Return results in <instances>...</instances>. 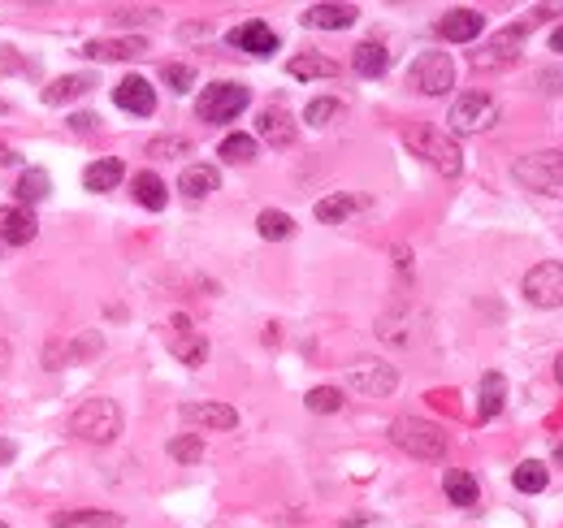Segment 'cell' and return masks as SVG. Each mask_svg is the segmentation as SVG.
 <instances>
[{"instance_id": "1", "label": "cell", "mask_w": 563, "mask_h": 528, "mask_svg": "<svg viewBox=\"0 0 563 528\" xmlns=\"http://www.w3.org/2000/svg\"><path fill=\"white\" fill-rule=\"evenodd\" d=\"M70 433H74L78 442L109 446L117 433H122V407H117L113 399H104V394H96V399H83L70 412Z\"/></svg>"}, {"instance_id": "2", "label": "cell", "mask_w": 563, "mask_h": 528, "mask_svg": "<svg viewBox=\"0 0 563 528\" xmlns=\"http://www.w3.org/2000/svg\"><path fill=\"white\" fill-rule=\"evenodd\" d=\"M403 143L412 148V156H421L425 165H434L442 178H460L464 152H460V143H455L447 130H438V126H408Z\"/></svg>"}, {"instance_id": "3", "label": "cell", "mask_w": 563, "mask_h": 528, "mask_svg": "<svg viewBox=\"0 0 563 528\" xmlns=\"http://www.w3.org/2000/svg\"><path fill=\"white\" fill-rule=\"evenodd\" d=\"M390 442L412 459H442L447 455V433H442L434 420H421V416H399L395 425H390Z\"/></svg>"}, {"instance_id": "4", "label": "cell", "mask_w": 563, "mask_h": 528, "mask_svg": "<svg viewBox=\"0 0 563 528\" xmlns=\"http://www.w3.org/2000/svg\"><path fill=\"white\" fill-rule=\"evenodd\" d=\"M516 182L538 195H555L563 200V152L551 148V152H529L516 161Z\"/></svg>"}, {"instance_id": "5", "label": "cell", "mask_w": 563, "mask_h": 528, "mask_svg": "<svg viewBox=\"0 0 563 528\" xmlns=\"http://www.w3.org/2000/svg\"><path fill=\"white\" fill-rule=\"evenodd\" d=\"M247 104H252V91L243 83H208L200 91V100H195V113H200V122H208V126H226L247 109Z\"/></svg>"}, {"instance_id": "6", "label": "cell", "mask_w": 563, "mask_h": 528, "mask_svg": "<svg viewBox=\"0 0 563 528\" xmlns=\"http://www.w3.org/2000/svg\"><path fill=\"white\" fill-rule=\"evenodd\" d=\"M408 83L421 91V96H447V91L455 87V61H451V52H438V48L421 52V57L412 61V70H408Z\"/></svg>"}, {"instance_id": "7", "label": "cell", "mask_w": 563, "mask_h": 528, "mask_svg": "<svg viewBox=\"0 0 563 528\" xmlns=\"http://www.w3.org/2000/svg\"><path fill=\"white\" fill-rule=\"evenodd\" d=\"M447 122L455 135H481V130H490L499 122V100L486 96V91H464V96L451 104Z\"/></svg>"}, {"instance_id": "8", "label": "cell", "mask_w": 563, "mask_h": 528, "mask_svg": "<svg viewBox=\"0 0 563 528\" xmlns=\"http://www.w3.org/2000/svg\"><path fill=\"white\" fill-rule=\"evenodd\" d=\"M347 386L356 394H364V399H386V394H395V386H399V368L364 355V360L347 364Z\"/></svg>"}, {"instance_id": "9", "label": "cell", "mask_w": 563, "mask_h": 528, "mask_svg": "<svg viewBox=\"0 0 563 528\" xmlns=\"http://www.w3.org/2000/svg\"><path fill=\"white\" fill-rule=\"evenodd\" d=\"M525 299L533 308H563V264L542 260L525 273Z\"/></svg>"}, {"instance_id": "10", "label": "cell", "mask_w": 563, "mask_h": 528, "mask_svg": "<svg viewBox=\"0 0 563 528\" xmlns=\"http://www.w3.org/2000/svg\"><path fill=\"white\" fill-rule=\"evenodd\" d=\"M529 26H507L490 39V44H481V52H473V70H503V65H512L520 57V44H525Z\"/></svg>"}, {"instance_id": "11", "label": "cell", "mask_w": 563, "mask_h": 528, "mask_svg": "<svg viewBox=\"0 0 563 528\" xmlns=\"http://www.w3.org/2000/svg\"><path fill=\"white\" fill-rule=\"evenodd\" d=\"M113 104H117V109H122V113L152 117V113H156V87H152L143 74H126L122 83L113 87Z\"/></svg>"}, {"instance_id": "12", "label": "cell", "mask_w": 563, "mask_h": 528, "mask_svg": "<svg viewBox=\"0 0 563 528\" xmlns=\"http://www.w3.org/2000/svg\"><path fill=\"white\" fill-rule=\"evenodd\" d=\"M169 325H174V329H169V351H174L187 368H200L208 360V338L195 334V325L187 321V316H174Z\"/></svg>"}, {"instance_id": "13", "label": "cell", "mask_w": 563, "mask_h": 528, "mask_svg": "<svg viewBox=\"0 0 563 528\" xmlns=\"http://www.w3.org/2000/svg\"><path fill=\"white\" fill-rule=\"evenodd\" d=\"M230 44L239 48V52H252V57H273V52H278V31H273L269 22L252 18V22L234 26V31H230Z\"/></svg>"}, {"instance_id": "14", "label": "cell", "mask_w": 563, "mask_h": 528, "mask_svg": "<svg viewBox=\"0 0 563 528\" xmlns=\"http://www.w3.org/2000/svg\"><path fill=\"white\" fill-rule=\"evenodd\" d=\"M178 416L187 420V425L217 429V433H226V429L239 425V412H234L230 403H182V407H178Z\"/></svg>"}, {"instance_id": "15", "label": "cell", "mask_w": 563, "mask_h": 528, "mask_svg": "<svg viewBox=\"0 0 563 528\" xmlns=\"http://www.w3.org/2000/svg\"><path fill=\"white\" fill-rule=\"evenodd\" d=\"M481 31H486V18H481L477 9H447L438 22V35L447 39V44H473Z\"/></svg>"}, {"instance_id": "16", "label": "cell", "mask_w": 563, "mask_h": 528, "mask_svg": "<svg viewBox=\"0 0 563 528\" xmlns=\"http://www.w3.org/2000/svg\"><path fill=\"white\" fill-rule=\"evenodd\" d=\"M35 230H39V221H35L31 208H22V204H5V208H0V243L26 247L35 239Z\"/></svg>"}, {"instance_id": "17", "label": "cell", "mask_w": 563, "mask_h": 528, "mask_svg": "<svg viewBox=\"0 0 563 528\" xmlns=\"http://www.w3.org/2000/svg\"><path fill=\"white\" fill-rule=\"evenodd\" d=\"M256 130H260V139H265V143H273V148H291V143H295V117L286 109H278V104L260 109Z\"/></svg>"}, {"instance_id": "18", "label": "cell", "mask_w": 563, "mask_h": 528, "mask_svg": "<svg viewBox=\"0 0 563 528\" xmlns=\"http://www.w3.org/2000/svg\"><path fill=\"white\" fill-rule=\"evenodd\" d=\"M356 18H360L356 5H308L304 9V26H312V31H347Z\"/></svg>"}, {"instance_id": "19", "label": "cell", "mask_w": 563, "mask_h": 528, "mask_svg": "<svg viewBox=\"0 0 563 528\" xmlns=\"http://www.w3.org/2000/svg\"><path fill=\"white\" fill-rule=\"evenodd\" d=\"M91 61H126V57H143L148 52V39L130 35V39H91L83 48Z\"/></svg>"}, {"instance_id": "20", "label": "cell", "mask_w": 563, "mask_h": 528, "mask_svg": "<svg viewBox=\"0 0 563 528\" xmlns=\"http://www.w3.org/2000/svg\"><path fill=\"white\" fill-rule=\"evenodd\" d=\"M217 187H221V174L213 165H187L178 178V191L187 195V200H208Z\"/></svg>"}, {"instance_id": "21", "label": "cell", "mask_w": 563, "mask_h": 528, "mask_svg": "<svg viewBox=\"0 0 563 528\" xmlns=\"http://www.w3.org/2000/svg\"><path fill=\"white\" fill-rule=\"evenodd\" d=\"M130 191H135V204H139V208H148V213H161V208L169 204L165 182L156 178L152 169H139V174L130 178Z\"/></svg>"}, {"instance_id": "22", "label": "cell", "mask_w": 563, "mask_h": 528, "mask_svg": "<svg viewBox=\"0 0 563 528\" xmlns=\"http://www.w3.org/2000/svg\"><path fill=\"white\" fill-rule=\"evenodd\" d=\"M286 74L299 78V83H312V78H338V61L334 57H321V52H299L286 65Z\"/></svg>"}, {"instance_id": "23", "label": "cell", "mask_w": 563, "mask_h": 528, "mask_svg": "<svg viewBox=\"0 0 563 528\" xmlns=\"http://www.w3.org/2000/svg\"><path fill=\"white\" fill-rule=\"evenodd\" d=\"M503 403H507L503 373H486V377H481V386H477V420H494L503 412Z\"/></svg>"}, {"instance_id": "24", "label": "cell", "mask_w": 563, "mask_h": 528, "mask_svg": "<svg viewBox=\"0 0 563 528\" xmlns=\"http://www.w3.org/2000/svg\"><path fill=\"white\" fill-rule=\"evenodd\" d=\"M52 524H57V528H122V516H117V511L87 507V511H57Z\"/></svg>"}, {"instance_id": "25", "label": "cell", "mask_w": 563, "mask_h": 528, "mask_svg": "<svg viewBox=\"0 0 563 528\" xmlns=\"http://www.w3.org/2000/svg\"><path fill=\"white\" fill-rule=\"evenodd\" d=\"M91 87H96V78H91V74H61V78H52V83L44 87V104L78 100V96H87Z\"/></svg>"}, {"instance_id": "26", "label": "cell", "mask_w": 563, "mask_h": 528, "mask_svg": "<svg viewBox=\"0 0 563 528\" xmlns=\"http://www.w3.org/2000/svg\"><path fill=\"white\" fill-rule=\"evenodd\" d=\"M122 161L117 156H100V161H91L87 169H83V187L87 191H113L117 182H122Z\"/></svg>"}, {"instance_id": "27", "label": "cell", "mask_w": 563, "mask_h": 528, "mask_svg": "<svg viewBox=\"0 0 563 528\" xmlns=\"http://www.w3.org/2000/svg\"><path fill=\"white\" fill-rule=\"evenodd\" d=\"M442 490H447V498L455 507H473L477 498H481V485L473 472H464V468H451L447 477H442Z\"/></svg>"}, {"instance_id": "28", "label": "cell", "mask_w": 563, "mask_h": 528, "mask_svg": "<svg viewBox=\"0 0 563 528\" xmlns=\"http://www.w3.org/2000/svg\"><path fill=\"white\" fill-rule=\"evenodd\" d=\"M360 208H364L360 195H325V200L317 204V221L321 226H343V221L351 213H360Z\"/></svg>"}, {"instance_id": "29", "label": "cell", "mask_w": 563, "mask_h": 528, "mask_svg": "<svg viewBox=\"0 0 563 528\" xmlns=\"http://www.w3.org/2000/svg\"><path fill=\"white\" fill-rule=\"evenodd\" d=\"M351 65H356L360 78H382L390 70V52L382 44H360L356 57H351Z\"/></svg>"}, {"instance_id": "30", "label": "cell", "mask_w": 563, "mask_h": 528, "mask_svg": "<svg viewBox=\"0 0 563 528\" xmlns=\"http://www.w3.org/2000/svg\"><path fill=\"white\" fill-rule=\"evenodd\" d=\"M18 204L22 208H31V204H44L48 200V191H52V178L44 174V169H26V174L18 178Z\"/></svg>"}, {"instance_id": "31", "label": "cell", "mask_w": 563, "mask_h": 528, "mask_svg": "<svg viewBox=\"0 0 563 528\" xmlns=\"http://www.w3.org/2000/svg\"><path fill=\"white\" fill-rule=\"evenodd\" d=\"M256 230H260V239L282 243V239H291V234H295V217L282 213V208H265V213L256 217Z\"/></svg>"}, {"instance_id": "32", "label": "cell", "mask_w": 563, "mask_h": 528, "mask_svg": "<svg viewBox=\"0 0 563 528\" xmlns=\"http://www.w3.org/2000/svg\"><path fill=\"white\" fill-rule=\"evenodd\" d=\"M256 156H260V148H256L252 135H226L221 139V161L226 165H252Z\"/></svg>"}, {"instance_id": "33", "label": "cell", "mask_w": 563, "mask_h": 528, "mask_svg": "<svg viewBox=\"0 0 563 528\" xmlns=\"http://www.w3.org/2000/svg\"><path fill=\"white\" fill-rule=\"evenodd\" d=\"M512 481H516L520 494H542L546 481H551V472H546V464H538V459H525V464L512 472Z\"/></svg>"}, {"instance_id": "34", "label": "cell", "mask_w": 563, "mask_h": 528, "mask_svg": "<svg viewBox=\"0 0 563 528\" xmlns=\"http://www.w3.org/2000/svg\"><path fill=\"white\" fill-rule=\"evenodd\" d=\"M343 390L338 386H317V390H308V399H304V407L308 412H317V416H334V412H343Z\"/></svg>"}, {"instance_id": "35", "label": "cell", "mask_w": 563, "mask_h": 528, "mask_svg": "<svg viewBox=\"0 0 563 528\" xmlns=\"http://www.w3.org/2000/svg\"><path fill=\"white\" fill-rule=\"evenodd\" d=\"M169 459H178V464H200L204 459V438L200 433H182V438L169 442Z\"/></svg>"}, {"instance_id": "36", "label": "cell", "mask_w": 563, "mask_h": 528, "mask_svg": "<svg viewBox=\"0 0 563 528\" xmlns=\"http://www.w3.org/2000/svg\"><path fill=\"white\" fill-rule=\"evenodd\" d=\"M334 117H343V100H334V96H321V100H312L308 109H304V122L308 126H330Z\"/></svg>"}, {"instance_id": "37", "label": "cell", "mask_w": 563, "mask_h": 528, "mask_svg": "<svg viewBox=\"0 0 563 528\" xmlns=\"http://www.w3.org/2000/svg\"><path fill=\"white\" fill-rule=\"evenodd\" d=\"M148 156H156V161H174V156H191V143L182 135H161L148 143Z\"/></svg>"}, {"instance_id": "38", "label": "cell", "mask_w": 563, "mask_h": 528, "mask_svg": "<svg viewBox=\"0 0 563 528\" xmlns=\"http://www.w3.org/2000/svg\"><path fill=\"white\" fill-rule=\"evenodd\" d=\"M161 78H165V87H174V91H178V96L195 87V70H191V65H178V61H169L165 70H161Z\"/></svg>"}, {"instance_id": "39", "label": "cell", "mask_w": 563, "mask_h": 528, "mask_svg": "<svg viewBox=\"0 0 563 528\" xmlns=\"http://www.w3.org/2000/svg\"><path fill=\"white\" fill-rule=\"evenodd\" d=\"M100 347H104V338L96 334V329H87V334H78V338L70 342V360H87V355H100Z\"/></svg>"}, {"instance_id": "40", "label": "cell", "mask_w": 563, "mask_h": 528, "mask_svg": "<svg viewBox=\"0 0 563 528\" xmlns=\"http://www.w3.org/2000/svg\"><path fill=\"white\" fill-rule=\"evenodd\" d=\"M65 360H70V347H65V342H48L44 347V368H65Z\"/></svg>"}, {"instance_id": "41", "label": "cell", "mask_w": 563, "mask_h": 528, "mask_svg": "<svg viewBox=\"0 0 563 528\" xmlns=\"http://www.w3.org/2000/svg\"><path fill=\"white\" fill-rule=\"evenodd\" d=\"M113 18L117 22H152V18H161V9H113Z\"/></svg>"}, {"instance_id": "42", "label": "cell", "mask_w": 563, "mask_h": 528, "mask_svg": "<svg viewBox=\"0 0 563 528\" xmlns=\"http://www.w3.org/2000/svg\"><path fill=\"white\" fill-rule=\"evenodd\" d=\"M70 126L78 130V135H83V130H96V126H100V117H96V113H74Z\"/></svg>"}, {"instance_id": "43", "label": "cell", "mask_w": 563, "mask_h": 528, "mask_svg": "<svg viewBox=\"0 0 563 528\" xmlns=\"http://www.w3.org/2000/svg\"><path fill=\"white\" fill-rule=\"evenodd\" d=\"M13 451H18V446H13L9 438H0V464H9V459H13Z\"/></svg>"}, {"instance_id": "44", "label": "cell", "mask_w": 563, "mask_h": 528, "mask_svg": "<svg viewBox=\"0 0 563 528\" xmlns=\"http://www.w3.org/2000/svg\"><path fill=\"white\" fill-rule=\"evenodd\" d=\"M551 52H563V26H559V31L551 35Z\"/></svg>"}, {"instance_id": "45", "label": "cell", "mask_w": 563, "mask_h": 528, "mask_svg": "<svg viewBox=\"0 0 563 528\" xmlns=\"http://www.w3.org/2000/svg\"><path fill=\"white\" fill-rule=\"evenodd\" d=\"M13 161V152H9V143H0V165H9Z\"/></svg>"}, {"instance_id": "46", "label": "cell", "mask_w": 563, "mask_h": 528, "mask_svg": "<svg viewBox=\"0 0 563 528\" xmlns=\"http://www.w3.org/2000/svg\"><path fill=\"white\" fill-rule=\"evenodd\" d=\"M555 381L563 386V351H559V360H555Z\"/></svg>"}, {"instance_id": "47", "label": "cell", "mask_w": 563, "mask_h": 528, "mask_svg": "<svg viewBox=\"0 0 563 528\" xmlns=\"http://www.w3.org/2000/svg\"><path fill=\"white\" fill-rule=\"evenodd\" d=\"M9 364V342H0V368Z\"/></svg>"}, {"instance_id": "48", "label": "cell", "mask_w": 563, "mask_h": 528, "mask_svg": "<svg viewBox=\"0 0 563 528\" xmlns=\"http://www.w3.org/2000/svg\"><path fill=\"white\" fill-rule=\"evenodd\" d=\"M559 464H563V446H559Z\"/></svg>"}, {"instance_id": "49", "label": "cell", "mask_w": 563, "mask_h": 528, "mask_svg": "<svg viewBox=\"0 0 563 528\" xmlns=\"http://www.w3.org/2000/svg\"><path fill=\"white\" fill-rule=\"evenodd\" d=\"M0 528H9V524H0Z\"/></svg>"}]
</instances>
